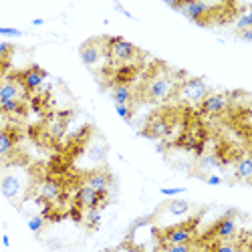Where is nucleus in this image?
<instances>
[{"label": "nucleus", "instance_id": "f257e3e1", "mask_svg": "<svg viewBox=\"0 0 252 252\" xmlns=\"http://www.w3.org/2000/svg\"><path fill=\"white\" fill-rule=\"evenodd\" d=\"M167 6L182 12L188 20L198 25H204L206 16H210L214 8H218V4H210V2H167Z\"/></svg>", "mask_w": 252, "mask_h": 252}, {"label": "nucleus", "instance_id": "f03ea898", "mask_svg": "<svg viewBox=\"0 0 252 252\" xmlns=\"http://www.w3.org/2000/svg\"><path fill=\"white\" fill-rule=\"evenodd\" d=\"M105 51L117 63H127L137 55V47L129 40H125L123 36H109L105 40Z\"/></svg>", "mask_w": 252, "mask_h": 252}, {"label": "nucleus", "instance_id": "7ed1b4c3", "mask_svg": "<svg viewBox=\"0 0 252 252\" xmlns=\"http://www.w3.org/2000/svg\"><path fill=\"white\" fill-rule=\"evenodd\" d=\"M210 93L208 83L200 77H192L182 83L180 87V99L186 103H202V99Z\"/></svg>", "mask_w": 252, "mask_h": 252}, {"label": "nucleus", "instance_id": "20e7f679", "mask_svg": "<svg viewBox=\"0 0 252 252\" xmlns=\"http://www.w3.org/2000/svg\"><path fill=\"white\" fill-rule=\"evenodd\" d=\"M172 89H174V79H170L167 75H156L148 83V97L152 101H163L170 97Z\"/></svg>", "mask_w": 252, "mask_h": 252}, {"label": "nucleus", "instance_id": "39448f33", "mask_svg": "<svg viewBox=\"0 0 252 252\" xmlns=\"http://www.w3.org/2000/svg\"><path fill=\"white\" fill-rule=\"evenodd\" d=\"M0 192L12 202L18 200L20 194H23V180H20V176L16 172H6L0 176Z\"/></svg>", "mask_w": 252, "mask_h": 252}, {"label": "nucleus", "instance_id": "423d86ee", "mask_svg": "<svg viewBox=\"0 0 252 252\" xmlns=\"http://www.w3.org/2000/svg\"><path fill=\"white\" fill-rule=\"evenodd\" d=\"M45 79H47V71L40 69L38 65H32L31 69H27L23 73V77H20V85H23L25 91L32 93V91H38L45 85Z\"/></svg>", "mask_w": 252, "mask_h": 252}, {"label": "nucleus", "instance_id": "0eeeda50", "mask_svg": "<svg viewBox=\"0 0 252 252\" xmlns=\"http://www.w3.org/2000/svg\"><path fill=\"white\" fill-rule=\"evenodd\" d=\"M77 202H79V206L87 208V210H91V208H101V206L107 204V192L99 194V192L91 190L89 186H83L81 190L77 192Z\"/></svg>", "mask_w": 252, "mask_h": 252}, {"label": "nucleus", "instance_id": "6e6552de", "mask_svg": "<svg viewBox=\"0 0 252 252\" xmlns=\"http://www.w3.org/2000/svg\"><path fill=\"white\" fill-rule=\"evenodd\" d=\"M200 107H202V113L206 115H220L228 107V97L224 93H208L202 99Z\"/></svg>", "mask_w": 252, "mask_h": 252}, {"label": "nucleus", "instance_id": "1a4fd4ad", "mask_svg": "<svg viewBox=\"0 0 252 252\" xmlns=\"http://www.w3.org/2000/svg\"><path fill=\"white\" fill-rule=\"evenodd\" d=\"M103 53H105V47H101V40H89V43H85L81 47V51H79V55H81V61L85 63L87 67H95L97 63L101 61V57H103Z\"/></svg>", "mask_w": 252, "mask_h": 252}, {"label": "nucleus", "instance_id": "9d476101", "mask_svg": "<svg viewBox=\"0 0 252 252\" xmlns=\"http://www.w3.org/2000/svg\"><path fill=\"white\" fill-rule=\"evenodd\" d=\"M192 238H194V228L188 226V224L176 226L172 230H167V234H165L167 244H190Z\"/></svg>", "mask_w": 252, "mask_h": 252}, {"label": "nucleus", "instance_id": "9b49d317", "mask_svg": "<svg viewBox=\"0 0 252 252\" xmlns=\"http://www.w3.org/2000/svg\"><path fill=\"white\" fill-rule=\"evenodd\" d=\"M23 87L18 85L16 81L12 79H6L0 83V105H4L8 101H20V97H23Z\"/></svg>", "mask_w": 252, "mask_h": 252}, {"label": "nucleus", "instance_id": "f8f14e48", "mask_svg": "<svg viewBox=\"0 0 252 252\" xmlns=\"http://www.w3.org/2000/svg\"><path fill=\"white\" fill-rule=\"evenodd\" d=\"M85 186H89L91 190H95L99 194H105L109 190V176L105 172H91L87 176V184Z\"/></svg>", "mask_w": 252, "mask_h": 252}, {"label": "nucleus", "instance_id": "ddd939ff", "mask_svg": "<svg viewBox=\"0 0 252 252\" xmlns=\"http://www.w3.org/2000/svg\"><path fill=\"white\" fill-rule=\"evenodd\" d=\"M214 234L218 238H230L236 234V220L232 216H224L216 226H214Z\"/></svg>", "mask_w": 252, "mask_h": 252}, {"label": "nucleus", "instance_id": "4468645a", "mask_svg": "<svg viewBox=\"0 0 252 252\" xmlns=\"http://www.w3.org/2000/svg\"><path fill=\"white\" fill-rule=\"evenodd\" d=\"M167 133H170V123H167L165 119H161V117H156V119L148 125V131H145V135L154 137V139L165 137Z\"/></svg>", "mask_w": 252, "mask_h": 252}, {"label": "nucleus", "instance_id": "2eb2a0df", "mask_svg": "<svg viewBox=\"0 0 252 252\" xmlns=\"http://www.w3.org/2000/svg\"><path fill=\"white\" fill-rule=\"evenodd\" d=\"M38 196H40V200H45V202H55L61 196V186L57 182H53V180H47L43 186H40V194Z\"/></svg>", "mask_w": 252, "mask_h": 252}, {"label": "nucleus", "instance_id": "dca6fc26", "mask_svg": "<svg viewBox=\"0 0 252 252\" xmlns=\"http://www.w3.org/2000/svg\"><path fill=\"white\" fill-rule=\"evenodd\" d=\"M111 97H113V103L115 105H129L131 99H133V93H131V89L127 85H125V83H119V85L113 87Z\"/></svg>", "mask_w": 252, "mask_h": 252}, {"label": "nucleus", "instance_id": "f3484780", "mask_svg": "<svg viewBox=\"0 0 252 252\" xmlns=\"http://www.w3.org/2000/svg\"><path fill=\"white\" fill-rule=\"evenodd\" d=\"M236 176L240 180H244V182H248L252 178V159L248 156L236 161Z\"/></svg>", "mask_w": 252, "mask_h": 252}, {"label": "nucleus", "instance_id": "a211bd4d", "mask_svg": "<svg viewBox=\"0 0 252 252\" xmlns=\"http://www.w3.org/2000/svg\"><path fill=\"white\" fill-rule=\"evenodd\" d=\"M167 212H170L172 216H186L188 212H190V202H186V200H172L170 204H167Z\"/></svg>", "mask_w": 252, "mask_h": 252}, {"label": "nucleus", "instance_id": "6ab92c4d", "mask_svg": "<svg viewBox=\"0 0 252 252\" xmlns=\"http://www.w3.org/2000/svg\"><path fill=\"white\" fill-rule=\"evenodd\" d=\"M12 148H14V137H12V133L0 131V158L8 156Z\"/></svg>", "mask_w": 252, "mask_h": 252}, {"label": "nucleus", "instance_id": "aec40b11", "mask_svg": "<svg viewBox=\"0 0 252 252\" xmlns=\"http://www.w3.org/2000/svg\"><path fill=\"white\" fill-rule=\"evenodd\" d=\"M234 29L236 31H248V29H252V14L246 10V12H242V14H238V18L234 20Z\"/></svg>", "mask_w": 252, "mask_h": 252}, {"label": "nucleus", "instance_id": "412c9836", "mask_svg": "<svg viewBox=\"0 0 252 252\" xmlns=\"http://www.w3.org/2000/svg\"><path fill=\"white\" fill-rule=\"evenodd\" d=\"M85 220H87V226L97 228V226L101 224V210H99V208H91V210H87Z\"/></svg>", "mask_w": 252, "mask_h": 252}, {"label": "nucleus", "instance_id": "4be33fe9", "mask_svg": "<svg viewBox=\"0 0 252 252\" xmlns=\"http://www.w3.org/2000/svg\"><path fill=\"white\" fill-rule=\"evenodd\" d=\"M115 113H117L123 121H131V117H133L131 105H115Z\"/></svg>", "mask_w": 252, "mask_h": 252}, {"label": "nucleus", "instance_id": "5701e85b", "mask_svg": "<svg viewBox=\"0 0 252 252\" xmlns=\"http://www.w3.org/2000/svg\"><path fill=\"white\" fill-rule=\"evenodd\" d=\"M43 226H45V218H43V216H32V218H29V230H31V232L38 234L40 230H43Z\"/></svg>", "mask_w": 252, "mask_h": 252}, {"label": "nucleus", "instance_id": "b1692460", "mask_svg": "<svg viewBox=\"0 0 252 252\" xmlns=\"http://www.w3.org/2000/svg\"><path fill=\"white\" fill-rule=\"evenodd\" d=\"M105 152H107V148H105V143L93 145V148L89 150V158H93L95 161H101V159L105 158Z\"/></svg>", "mask_w": 252, "mask_h": 252}, {"label": "nucleus", "instance_id": "393cba45", "mask_svg": "<svg viewBox=\"0 0 252 252\" xmlns=\"http://www.w3.org/2000/svg\"><path fill=\"white\" fill-rule=\"evenodd\" d=\"M0 109L4 113H20L23 111V105H20V101H8L4 105H0Z\"/></svg>", "mask_w": 252, "mask_h": 252}, {"label": "nucleus", "instance_id": "a878e982", "mask_svg": "<svg viewBox=\"0 0 252 252\" xmlns=\"http://www.w3.org/2000/svg\"><path fill=\"white\" fill-rule=\"evenodd\" d=\"M12 49H14V47H12L10 43H0V65L8 61V57L12 55Z\"/></svg>", "mask_w": 252, "mask_h": 252}, {"label": "nucleus", "instance_id": "bb28decb", "mask_svg": "<svg viewBox=\"0 0 252 252\" xmlns=\"http://www.w3.org/2000/svg\"><path fill=\"white\" fill-rule=\"evenodd\" d=\"M0 36L18 38V36H23V31H18V29H14V27H0Z\"/></svg>", "mask_w": 252, "mask_h": 252}, {"label": "nucleus", "instance_id": "cd10ccee", "mask_svg": "<svg viewBox=\"0 0 252 252\" xmlns=\"http://www.w3.org/2000/svg\"><path fill=\"white\" fill-rule=\"evenodd\" d=\"M186 188H159V194L161 196H178V194H184Z\"/></svg>", "mask_w": 252, "mask_h": 252}, {"label": "nucleus", "instance_id": "c85d7f7f", "mask_svg": "<svg viewBox=\"0 0 252 252\" xmlns=\"http://www.w3.org/2000/svg\"><path fill=\"white\" fill-rule=\"evenodd\" d=\"M165 252H192L190 244H170L165 248Z\"/></svg>", "mask_w": 252, "mask_h": 252}, {"label": "nucleus", "instance_id": "c756f323", "mask_svg": "<svg viewBox=\"0 0 252 252\" xmlns=\"http://www.w3.org/2000/svg\"><path fill=\"white\" fill-rule=\"evenodd\" d=\"M214 252H238L234 244H218Z\"/></svg>", "mask_w": 252, "mask_h": 252}, {"label": "nucleus", "instance_id": "7c9ffc66", "mask_svg": "<svg viewBox=\"0 0 252 252\" xmlns=\"http://www.w3.org/2000/svg\"><path fill=\"white\" fill-rule=\"evenodd\" d=\"M222 182H224V180H222L220 176H208V178H206V184H208V186H220Z\"/></svg>", "mask_w": 252, "mask_h": 252}, {"label": "nucleus", "instance_id": "2f4dec72", "mask_svg": "<svg viewBox=\"0 0 252 252\" xmlns=\"http://www.w3.org/2000/svg\"><path fill=\"white\" fill-rule=\"evenodd\" d=\"M202 163H204V167H216L218 165V159L216 158H204Z\"/></svg>", "mask_w": 252, "mask_h": 252}, {"label": "nucleus", "instance_id": "473e14b6", "mask_svg": "<svg viewBox=\"0 0 252 252\" xmlns=\"http://www.w3.org/2000/svg\"><path fill=\"white\" fill-rule=\"evenodd\" d=\"M240 38L244 40V43H252V29L242 31V32H240Z\"/></svg>", "mask_w": 252, "mask_h": 252}, {"label": "nucleus", "instance_id": "72a5a7b5", "mask_svg": "<svg viewBox=\"0 0 252 252\" xmlns=\"http://www.w3.org/2000/svg\"><path fill=\"white\" fill-rule=\"evenodd\" d=\"M115 8H117V10H119V12H121V14H123V16H127V18H129V20H135V16H133V14H131V12H129V10H125V8H123V6H121V4H115Z\"/></svg>", "mask_w": 252, "mask_h": 252}, {"label": "nucleus", "instance_id": "f704fd0d", "mask_svg": "<svg viewBox=\"0 0 252 252\" xmlns=\"http://www.w3.org/2000/svg\"><path fill=\"white\" fill-rule=\"evenodd\" d=\"M31 25H32V27H43V25H45V18H34Z\"/></svg>", "mask_w": 252, "mask_h": 252}, {"label": "nucleus", "instance_id": "c9c22d12", "mask_svg": "<svg viewBox=\"0 0 252 252\" xmlns=\"http://www.w3.org/2000/svg\"><path fill=\"white\" fill-rule=\"evenodd\" d=\"M2 244H4V246H6V248H8V246H10V238H8V236H6V234H4V236H2Z\"/></svg>", "mask_w": 252, "mask_h": 252}]
</instances>
